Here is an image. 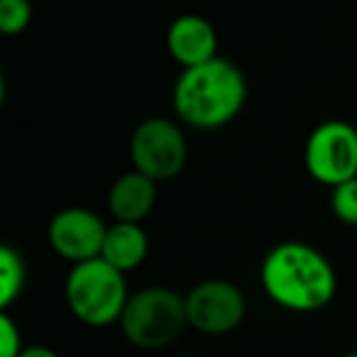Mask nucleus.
Segmentation results:
<instances>
[{
    "label": "nucleus",
    "instance_id": "1",
    "mask_svg": "<svg viewBox=\"0 0 357 357\" xmlns=\"http://www.w3.org/2000/svg\"><path fill=\"white\" fill-rule=\"evenodd\" d=\"M262 289L277 306L313 313L335 298L337 277L331 259L306 243H282L267 252L259 269Z\"/></svg>",
    "mask_w": 357,
    "mask_h": 357
},
{
    "label": "nucleus",
    "instance_id": "2",
    "mask_svg": "<svg viewBox=\"0 0 357 357\" xmlns=\"http://www.w3.org/2000/svg\"><path fill=\"white\" fill-rule=\"evenodd\" d=\"M248 100V81L233 61L215 56L184 69L174 86L178 120L196 130H218L238 118Z\"/></svg>",
    "mask_w": 357,
    "mask_h": 357
},
{
    "label": "nucleus",
    "instance_id": "3",
    "mask_svg": "<svg viewBox=\"0 0 357 357\" xmlns=\"http://www.w3.org/2000/svg\"><path fill=\"white\" fill-rule=\"evenodd\" d=\"M64 296L76 321L91 328H105L120 323L130 291L120 269L103 257H93L71 267L64 284Z\"/></svg>",
    "mask_w": 357,
    "mask_h": 357
},
{
    "label": "nucleus",
    "instance_id": "4",
    "mask_svg": "<svg viewBox=\"0 0 357 357\" xmlns=\"http://www.w3.org/2000/svg\"><path fill=\"white\" fill-rule=\"evenodd\" d=\"M186 326V298L167 287H147L130 294L120 318L123 335L139 350H159L172 345Z\"/></svg>",
    "mask_w": 357,
    "mask_h": 357
},
{
    "label": "nucleus",
    "instance_id": "5",
    "mask_svg": "<svg viewBox=\"0 0 357 357\" xmlns=\"http://www.w3.org/2000/svg\"><path fill=\"white\" fill-rule=\"evenodd\" d=\"M132 169L154 178L157 184L172 181L184 172L189 159V142L184 130L169 118H147L130 137Z\"/></svg>",
    "mask_w": 357,
    "mask_h": 357
},
{
    "label": "nucleus",
    "instance_id": "6",
    "mask_svg": "<svg viewBox=\"0 0 357 357\" xmlns=\"http://www.w3.org/2000/svg\"><path fill=\"white\" fill-rule=\"evenodd\" d=\"M306 172L323 186H337L357 176V128L345 120H326L306 139Z\"/></svg>",
    "mask_w": 357,
    "mask_h": 357
},
{
    "label": "nucleus",
    "instance_id": "7",
    "mask_svg": "<svg viewBox=\"0 0 357 357\" xmlns=\"http://www.w3.org/2000/svg\"><path fill=\"white\" fill-rule=\"evenodd\" d=\"M184 298L189 326L204 335H225L248 316L245 294L225 279H206Z\"/></svg>",
    "mask_w": 357,
    "mask_h": 357
},
{
    "label": "nucleus",
    "instance_id": "8",
    "mask_svg": "<svg viewBox=\"0 0 357 357\" xmlns=\"http://www.w3.org/2000/svg\"><path fill=\"white\" fill-rule=\"evenodd\" d=\"M108 225L89 208H64L50 220L47 240L61 259L71 264L100 257Z\"/></svg>",
    "mask_w": 357,
    "mask_h": 357
},
{
    "label": "nucleus",
    "instance_id": "9",
    "mask_svg": "<svg viewBox=\"0 0 357 357\" xmlns=\"http://www.w3.org/2000/svg\"><path fill=\"white\" fill-rule=\"evenodd\" d=\"M167 50L181 69L206 64L218 56V32L201 15H178L167 30Z\"/></svg>",
    "mask_w": 357,
    "mask_h": 357
},
{
    "label": "nucleus",
    "instance_id": "10",
    "mask_svg": "<svg viewBox=\"0 0 357 357\" xmlns=\"http://www.w3.org/2000/svg\"><path fill=\"white\" fill-rule=\"evenodd\" d=\"M157 204V181L137 169L115 178L108 191V211L120 223H142Z\"/></svg>",
    "mask_w": 357,
    "mask_h": 357
},
{
    "label": "nucleus",
    "instance_id": "11",
    "mask_svg": "<svg viewBox=\"0 0 357 357\" xmlns=\"http://www.w3.org/2000/svg\"><path fill=\"white\" fill-rule=\"evenodd\" d=\"M149 252V238L144 233L142 223H120L115 220L108 225L105 243L100 250V257L110 262L120 272H132L144 262Z\"/></svg>",
    "mask_w": 357,
    "mask_h": 357
},
{
    "label": "nucleus",
    "instance_id": "12",
    "mask_svg": "<svg viewBox=\"0 0 357 357\" xmlns=\"http://www.w3.org/2000/svg\"><path fill=\"white\" fill-rule=\"evenodd\" d=\"M27 269L25 259L17 250H13L10 245L0 248V308L8 311L13 303L20 298L22 289H25Z\"/></svg>",
    "mask_w": 357,
    "mask_h": 357
},
{
    "label": "nucleus",
    "instance_id": "13",
    "mask_svg": "<svg viewBox=\"0 0 357 357\" xmlns=\"http://www.w3.org/2000/svg\"><path fill=\"white\" fill-rule=\"evenodd\" d=\"M32 22L30 0H0V32L8 37L20 35Z\"/></svg>",
    "mask_w": 357,
    "mask_h": 357
},
{
    "label": "nucleus",
    "instance_id": "14",
    "mask_svg": "<svg viewBox=\"0 0 357 357\" xmlns=\"http://www.w3.org/2000/svg\"><path fill=\"white\" fill-rule=\"evenodd\" d=\"M331 208L340 223L357 225V176L333 186Z\"/></svg>",
    "mask_w": 357,
    "mask_h": 357
},
{
    "label": "nucleus",
    "instance_id": "15",
    "mask_svg": "<svg viewBox=\"0 0 357 357\" xmlns=\"http://www.w3.org/2000/svg\"><path fill=\"white\" fill-rule=\"evenodd\" d=\"M25 350L22 345V333L17 328V323L10 318V313H0V357H20V352Z\"/></svg>",
    "mask_w": 357,
    "mask_h": 357
},
{
    "label": "nucleus",
    "instance_id": "16",
    "mask_svg": "<svg viewBox=\"0 0 357 357\" xmlns=\"http://www.w3.org/2000/svg\"><path fill=\"white\" fill-rule=\"evenodd\" d=\"M20 357H59V352H54L52 347L45 345H30L20 352Z\"/></svg>",
    "mask_w": 357,
    "mask_h": 357
},
{
    "label": "nucleus",
    "instance_id": "17",
    "mask_svg": "<svg viewBox=\"0 0 357 357\" xmlns=\"http://www.w3.org/2000/svg\"><path fill=\"white\" fill-rule=\"evenodd\" d=\"M342 357H357V352H347V355H342Z\"/></svg>",
    "mask_w": 357,
    "mask_h": 357
},
{
    "label": "nucleus",
    "instance_id": "18",
    "mask_svg": "<svg viewBox=\"0 0 357 357\" xmlns=\"http://www.w3.org/2000/svg\"><path fill=\"white\" fill-rule=\"evenodd\" d=\"M186 357H199V355H186Z\"/></svg>",
    "mask_w": 357,
    "mask_h": 357
}]
</instances>
